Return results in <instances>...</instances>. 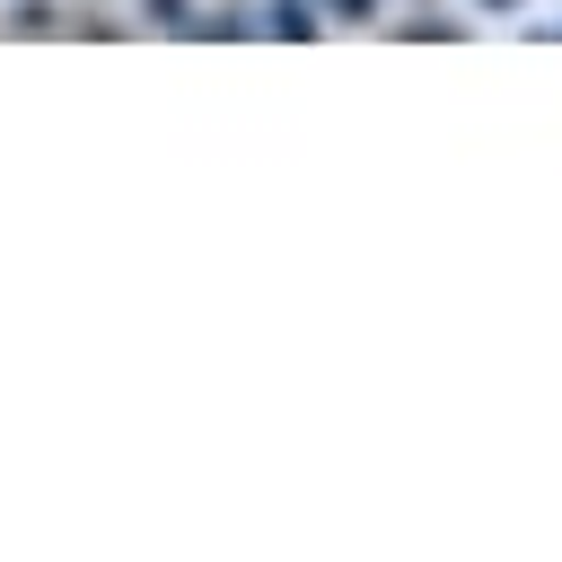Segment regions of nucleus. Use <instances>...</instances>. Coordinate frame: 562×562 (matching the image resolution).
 <instances>
[{"mask_svg":"<svg viewBox=\"0 0 562 562\" xmlns=\"http://www.w3.org/2000/svg\"><path fill=\"white\" fill-rule=\"evenodd\" d=\"M307 26H316V9H299V0H281V9H272V35H307Z\"/></svg>","mask_w":562,"mask_h":562,"instance_id":"obj_1","label":"nucleus"},{"mask_svg":"<svg viewBox=\"0 0 562 562\" xmlns=\"http://www.w3.org/2000/svg\"><path fill=\"white\" fill-rule=\"evenodd\" d=\"M369 9H378V0H334V18H369Z\"/></svg>","mask_w":562,"mask_h":562,"instance_id":"obj_2","label":"nucleus"},{"mask_svg":"<svg viewBox=\"0 0 562 562\" xmlns=\"http://www.w3.org/2000/svg\"><path fill=\"white\" fill-rule=\"evenodd\" d=\"M492 9H509V0H492Z\"/></svg>","mask_w":562,"mask_h":562,"instance_id":"obj_3","label":"nucleus"}]
</instances>
